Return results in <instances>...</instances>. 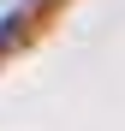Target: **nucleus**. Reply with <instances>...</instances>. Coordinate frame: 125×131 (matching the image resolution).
Segmentation results:
<instances>
[{
    "label": "nucleus",
    "instance_id": "nucleus-1",
    "mask_svg": "<svg viewBox=\"0 0 125 131\" xmlns=\"http://www.w3.org/2000/svg\"><path fill=\"white\" fill-rule=\"evenodd\" d=\"M24 18H30V0H18V6H12L6 18H0V54H6L18 36H24Z\"/></svg>",
    "mask_w": 125,
    "mask_h": 131
}]
</instances>
